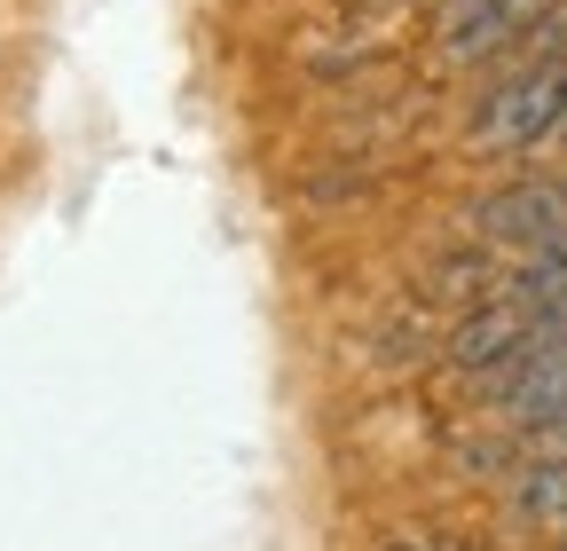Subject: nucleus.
Masks as SVG:
<instances>
[{
	"instance_id": "20e7f679",
	"label": "nucleus",
	"mask_w": 567,
	"mask_h": 551,
	"mask_svg": "<svg viewBox=\"0 0 567 551\" xmlns=\"http://www.w3.org/2000/svg\"><path fill=\"white\" fill-rule=\"evenodd\" d=\"M505 512H513L520 528L567 536V457H520L513 489H505Z\"/></svg>"
},
{
	"instance_id": "7ed1b4c3",
	"label": "nucleus",
	"mask_w": 567,
	"mask_h": 551,
	"mask_svg": "<svg viewBox=\"0 0 567 551\" xmlns=\"http://www.w3.org/2000/svg\"><path fill=\"white\" fill-rule=\"evenodd\" d=\"M551 9H559V0H481L465 24L442 32V55L457 63V72H473V63H496V55H513Z\"/></svg>"
},
{
	"instance_id": "39448f33",
	"label": "nucleus",
	"mask_w": 567,
	"mask_h": 551,
	"mask_svg": "<svg viewBox=\"0 0 567 551\" xmlns=\"http://www.w3.org/2000/svg\"><path fill=\"white\" fill-rule=\"evenodd\" d=\"M473 9H481V0H442V32H450V24H465Z\"/></svg>"
},
{
	"instance_id": "f257e3e1",
	"label": "nucleus",
	"mask_w": 567,
	"mask_h": 551,
	"mask_svg": "<svg viewBox=\"0 0 567 551\" xmlns=\"http://www.w3.org/2000/svg\"><path fill=\"white\" fill-rule=\"evenodd\" d=\"M559 126H567V55H536V63H513L488 87L465 143L481 158H544L559 143Z\"/></svg>"
},
{
	"instance_id": "f03ea898",
	"label": "nucleus",
	"mask_w": 567,
	"mask_h": 551,
	"mask_svg": "<svg viewBox=\"0 0 567 551\" xmlns=\"http://www.w3.org/2000/svg\"><path fill=\"white\" fill-rule=\"evenodd\" d=\"M473 229H481L488 245H505V252L551 245V237L567 229V181H520V189H505V197L473 205Z\"/></svg>"
}]
</instances>
